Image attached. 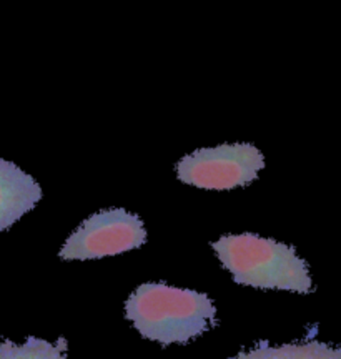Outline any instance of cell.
<instances>
[{
  "label": "cell",
  "instance_id": "obj_7",
  "mask_svg": "<svg viewBox=\"0 0 341 359\" xmlns=\"http://www.w3.org/2000/svg\"><path fill=\"white\" fill-rule=\"evenodd\" d=\"M67 339L58 338L55 343L30 336L24 344L12 341L0 343V359H69L67 358Z\"/></svg>",
  "mask_w": 341,
  "mask_h": 359
},
{
  "label": "cell",
  "instance_id": "obj_6",
  "mask_svg": "<svg viewBox=\"0 0 341 359\" xmlns=\"http://www.w3.org/2000/svg\"><path fill=\"white\" fill-rule=\"evenodd\" d=\"M230 359H341V344L331 346L318 341H303L272 346L267 341H260L255 348L241 351Z\"/></svg>",
  "mask_w": 341,
  "mask_h": 359
},
{
  "label": "cell",
  "instance_id": "obj_1",
  "mask_svg": "<svg viewBox=\"0 0 341 359\" xmlns=\"http://www.w3.org/2000/svg\"><path fill=\"white\" fill-rule=\"evenodd\" d=\"M125 313L143 338L168 346L185 344L210 330L217 308L205 293L147 283L127 299Z\"/></svg>",
  "mask_w": 341,
  "mask_h": 359
},
{
  "label": "cell",
  "instance_id": "obj_4",
  "mask_svg": "<svg viewBox=\"0 0 341 359\" xmlns=\"http://www.w3.org/2000/svg\"><path fill=\"white\" fill-rule=\"evenodd\" d=\"M147 241V230L137 215L122 208L103 210L87 218L69 236L60 258L95 259L140 248Z\"/></svg>",
  "mask_w": 341,
  "mask_h": 359
},
{
  "label": "cell",
  "instance_id": "obj_2",
  "mask_svg": "<svg viewBox=\"0 0 341 359\" xmlns=\"http://www.w3.org/2000/svg\"><path fill=\"white\" fill-rule=\"evenodd\" d=\"M212 246L239 285L295 293L312 291L308 264L293 246L253 233L223 236Z\"/></svg>",
  "mask_w": 341,
  "mask_h": 359
},
{
  "label": "cell",
  "instance_id": "obj_3",
  "mask_svg": "<svg viewBox=\"0 0 341 359\" xmlns=\"http://www.w3.org/2000/svg\"><path fill=\"white\" fill-rule=\"evenodd\" d=\"M265 167L262 151L251 143H227L201 148L187 155L177 165L183 183L206 190H232L257 180Z\"/></svg>",
  "mask_w": 341,
  "mask_h": 359
},
{
  "label": "cell",
  "instance_id": "obj_5",
  "mask_svg": "<svg viewBox=\"0 0 341 359\" xmlns=\"http://www.w3.org/2000/svg\"><path fill=\"white\" fill-rule=\"evenodd\" d=\"M42 198V188L12 161L0 158V231L8 230Z\"/></svg>",
  "mask_w": 341,
  "mask_h": 359
}]
</instances>
